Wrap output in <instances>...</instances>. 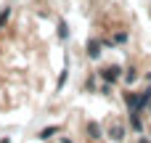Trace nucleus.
I'll return each instance as SVG.
<instances>
[{
	"instance_id": "1",
	"label": "nucleus",
	"mask_w": 151,
	"mask_h": 143,
	"mask_svg": "<svg viewBox=\"0 0 151 143\" xmlns=\"http://www.w3.org/2000/svg\"><path fill=\"white\" fill-rule=\"evenodd\" d=\"M119 72H122V69L114 64V66H106V69H101V77H104L106 82H117V80H119Z\"/></svg>"
},
{
	"instance_id": "4",
	"label": "nucleus",
	"mask_w": 151,
	"mask_h": 143,
	"mask_svg": "<svg viewBox=\"0 0 151 143\" xmlns=\"http://www.w3.org/2000/svg\"><path fill=\"white\" fill-rule=\"evenodd\" d=\"M141 143H149V141H146V138H141Z\"/></svg>"
},
{
	"instance_id": "2",
	"label": "nucleus",
	"mask_w": 151,
	"mask_h": 143,
	"mask_svg": "<svg viewBox=\"0 0 151 143\" xmlns=\"http://www.w3.org/2000/svg\"><path fill=\"white\" fill-rule=\"evenodd\" d=\"M98 53H101L98 50V42H88V56L90 58H98Z\"/></svg>"
},
{
	"instance_id": "3",
	"label": "nucleus",
	"mask_w": 151,
	"mask_h": 143,
	"mask_svg": "<svg viewBox=\"0 0 151 143\" xmlns=\"http://www.w3.org/2000/svg\"><path fill=\"white\" fill-rule=\"evenodd\" d=\"M135 80H138V72H135V69H127V74H125V82H130V85H133Z\"/></svg>"
}]
</instances>
